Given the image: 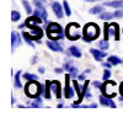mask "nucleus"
I'll return each mask as SVG.
<instances>
[{
    "mask_svg": "<svg viewBox=\"0 0 123 118\" xmlns=\"http://www.w3.org/2000/svg\"><path fill=\"white\" fill-rule=\"evenodd\" d=\"M100 36V27L96 24H86L83 28V41L89 43L92 42L94 39H96Z\"/></svg>",
    "mask_w": 123,
    "mask_h": 118,
    "instance_id": "1",
    "label": "nucleus"
},
{
    "mask_svg": "<svg viewBox=\"0 0 123 118\" xmlns=\"http://www.w3.org/2000/svg\"><path fill=\"white\" fill-rule=\"evenodd\" d=\"M47 35L50 39L53 41H58V39H63L64 38V32H63V27L57 22H48L47 25Z\"/></svg>",
    "mask_w": 123,
    "mask_h": 118,
    "instance_id": "2",
    "label": "nucleus"
},
{
    "mask_svg": "<svg viewBox=\"0 0 123 118\" xmlns=\"http://www.w3.org/2000/svg\"><path fill=\"white\" fill-rule=\"evenodd\" d=\"M25 92L28 97L36 98L37 96H41V92H42V85L38 84L37 80H31L25 86Z\"/></svg>",
    "mask_w": 123,
    "mask_h": 118,
    "instance_id": "3",
    "label": "nucleus"
},
{
    "mask_svg": "<svg viewBox=\"0 0 123 118\" xmlns=\"http://www.w3.org/2000/svg\"><path fill=\"white\" fill-rule=\"evenodd\" d=\"M65 35L70 41H76V39H79L80 37H83V31H81V27L78 24L71 22L67 26Z\"/></svg>",
    "mask_w": 123,
    "mask_h": 118,
    "instance_id": "4",
    "label": "nucleus"
},
{
    "mask_svg": "<svg viewBox=\"0 0 123 118\" xmlns=\"http://www.w3.org/2000/svg\"><path fill=\"white\" fill-rule=\"evenodd\" d=\"M70 79H71V75L68 74L65 76V87H64V97H67V98L74 97V92H75L74 86L71 87V85H70Z\"/></svg>",
    "mask_w": 123,
    "mask_h": 118,
    "instance_id": "5",
    "label": "nucleus"
},
{
    "mask_svg": "<svg viewBox=\"0 0 123 118\" xmlns=\"http://www.w3.org/2000/svg\"><path fill=\"white\" fill-rule=\"evenodd\" d=\"M21 44H22V38L18 35V32H16V31L11 32V51L15 52V49Z\"/></svg>",
    "mask_w": 123,
    "mask_h": 118,
    "instance_id": "6",
    "label": "nucleus"
},
{
    "mask_svg": "<svg viewBox=\"0 0 123 118\" xmlns=\"http://www.w3.org/2000/svg\"><path fill=\"white\" fill-rule=\"evenodd\" d=\"M52 10H53V12L55 14V16H57L58 18H63V16L65 15L64 6L62 5L60 3H58V1L52 3Z\"/></svg>",
    "mask_w": 123,
    "mask_h": 118,
    "instance_id": "7",
    "label": "nucleus"
},
{
    "mask_svg": "<svg viewBox=\"0 0 123 118\" xmlns=\"http://www.w3.org/2000/svg\"><path fill=\"white\" fill-rule=\"evenodd\" d=\"M47 46H48V48L50 49V51H53V52H58V53H63L64 52L63 47L60 46V43L58 41L49 39V41H47Z\"/></svg>",
    "mask_w": 123,
    "mask_h": 118,
    "instance_id": "8",
    "label": "nucleus"
},
{
    "mask_svg": "<svg viewBox=\"0 0 123 118\" xmlns=\"http://www.w3.org/2000/svg\"><path fill=\"white\" fill-rule=\"evenodd\" d=\"M108 33L111 37H115V39H119V26L118 24H115V22H112L108 25Z\"/></svg>",
    "mask_w": 123,
    "mask_h": 118,
    "instance_id": "9",
    "label": "nucleus"
},
{
    "mask_svg": "<svg viewBox=\"0 0 123 118\" xmlns=\"http://www.w3.org/2000/svg\"><path fill=\"white\" fill-rule=\"evenodd\" d=\"M31 36H32L33 41H39V38L43 36V30L38 26H31Z\"/></svg>",
    "mask_w": 123,
    "mask_h": 118,
    "instance_id": "10",
    "label": "nucleus"
},
{
    "mask_svg": "<svg viewBox=\"0 0 123 118\" xmlns=\"http://www.w3.org/2000/svg\"><path fill=\"white\" fill-rule=\"evenodd\" d=\"M33 15L38 16L43 20L44 22H47V18H48V12H47V10L44 9V6H39V7H36L33 10Z\"/></svg>",
    "mask_w": 123,
    "mask_h": 118,
    "instance_id": "11",
    "label": "nucleus"
},
{
    "mask_svg": "<svg viewBox=\"0 0 123 118\" xmlns=\"http://www.w3.org/2000/svg\"><path fill=\"white\" fill-rule=\"evenodd\" d=\"M90 53L94 55L95 60H97V62H101L102 59H104V58L107 55L105 51H102V49H94V48L90 49Z\"/></svg>",
    "mask_w": 123,
    "mask_h": 118,
    "instance_id": "12",
    "label": "nucleus"
},
{
    "mask_svg": "<svg viewBox=\"0 0 123 118\" xmlns=\"http://www.w3.org/2000/svg\"><path fill=\"white\" fill-rule=\"evenodd\" d=\"M52 92L55 95L57 98H62V84L57 80L52 81Z\"/></svg>",
    "mask_w": 123,
    "mask_h": 118,
    "instance_id": "13",
    "label": "nucleus"
},
{
    "mask_svg": "<svg viewBox=\"0 0 123 118\" xmlns=\"http://www.w3.org/2000/svg\"><path fill=\"white\" fill-rule=\"evenodd\" d=\"M100 103L104 105V106H110L111 108H116V103L113 102L112 97H107L105 95H101L100 96Z\"/></svg>",
    "mask_w": 123,
    "mask_h": 118,
    "instance_id": "14",
    "label": "nucleus"
},
{
    "mask_svg": "<svg viewBox=\"0 0 123 118\" xmlns=\"http://www.w3.org/2000/svg\"><path fill=\"white\" fill-rule=\"evenodd\" d=\"M73 86H74L75 91H76V94H78V96H79L78 101H75L74 103L79 105V103H80L81 101H83V98H85V97H84V92H83V90H81V87L79 86V83H78L76 80H73Z\"/></svg>",
    "mask_w": 123,
    "mask_h": 118,
    "instance_id": "15",
    "label": "nucleus"
},
{
    "mask_svg": "<svg viewBox=\"0 0 123 118\" xmlns=\"http://www.w3.org/2000/svg\"><path fill=\"white\" fill-rule=\"evenodd\" d=\"M42 22H44L41 17H38V16H36V15H33V16H30L27 20H26V25L28 26V27H31V26H36V25H38V24H42Z\"/></svg>",
    "mask_w": 123,
    "mask_h": 118,
    "instance_id": "16",
    "label": "nucleus"
},
{
    "mask_svg": "<svg viewBox=\"0 0 123 118\" xmlns=\"http://www.w3.org/2000/svg\"><path fill=\"white\" fill-rule=\"evenodd\" d=\"M64 69L68 70V73L71 75V77H78V68H74L73 65H71V63H65Z\"/></svg>",
    "mask_w": 123,
    "mask_h": 118,
    "instance_id": "17",
    "label": "nucleus"
},
{
    "mask_svg": "<svg viewBox=\"0 0 123 118\" xmlns=\"http://www.w3.org/2000/svg\"><path fill=\"white\" fill-rule=\"evenodd\" d=\"M105 6L115 7V9H123V0H112V1H106Z\"/></svg>",
    "mask_w": 123,
    "mask_h": 118,
    "instance_id": "18",
    "label": "nucleus"
},
{
    "mask_svg": "<svg viewBox=\"0 0 123 118\" xmlns=\"http://www.w3.org/2000/svg\"><path fill=\"white\" fill-rule=\"evenodd\" d=\"M50 91H52V81L47 80L44 85V97L47 100H50Z\"/></svg>",
    "mask_w": 123,
    "mask_h": 118,
    "instance_id": "19",
    "label": "nucleus"
},
{
    "mask_svg": "<svg viewBox=\"0 0 123 118\" xmlns=\"http://www.w3.org/2000/svg\"><path fill=\"white\" fill-rule=\"evenodd\" d=\"M22 37L25 39V42L30 46V47H32L35 48V43H33V38L32 36H31V33H27V32H22Z\"/></svg>",
    "mask_w": 123,
    "mask_h": 118,
    "instance_id": "20",
    "label": "nucleus"
},
{
    "mask_svg": "<svg viewBox=\"0 0 123 118\" xmlns=\"http://www.w3.org/2000/svg\"><path fill=\"white\" fill-rule=\"evenodd\" d=\"M21 74H22V73L18 70V71L15 74V76H14V77H15V80H14V85H15V87H16V88H21V87H22V84H21Z\"/></svg>",
    "mask_w": 123,
    "mask_h": 118,
    "instance_id": "21",
    "label": "nucleus"
},
{
    "mask_svg": "<svg viewBox=\"0 0 123 118\" xmlns=\"http://www.w3.org/2000/svg\"><path fill=\"white\" fill-rule=\"evenodd\" d=\"M104 10H105V7L102 6V5H96L94 7H91L89 10V12L90 14H94V15H100L101 12H104Z\"/></svg>",
    "mask_w": 123,
    "mask_h": 118,
    "instance_id": "22",
    "label": "nucleus"
},
{
    "mask_svg": "<svg viewBox=\"0 0 123 118\" xmlns=\"http://www.w3.org/2000/svg\"><path fill=\"white\" fill-rule=\"evenodd\" d=\"M69 53L73 55V57H75V58H80V57H81V51H80L76 46H71V47L69 48Z\"/></svg>",
    "mask_w": 123,
    "mask_h": 118,
    "instance_id": "23",
    "label": "nucleus"
},
{
    "mask_svg": "<svg viewBox=\"0 0 123 118\" xmlns=\"http://www.w3.org/2000/svg\"><path fill=\"white\" fill-rule=\"evenodd\" d=\"M107 60H108L112 65H118V64H122V63H123L122 59L118 58V57H116V55H110V57L107 58Z\"/></svg>",
    "mask_w": 123,
    "mask_h": 118,
    "instance_id": "24",
    "label": "nucleus"
},
{
    "mask_svg": "<svg viewBox=\"0 0 123 118\" xmlns=\"http://www.w3.org/2000/svg\"><path fill=\"white\" fill-rule=\"evenodd\" d=\"M98 16H100L101 20H104V21H110L111 18L115 17V14H112V12H105L104 11V12H101Z\"/></svg>",
    "mask_w": 123,
    "mask_h": 118,
    "instance_id": "25",
    "label": "nucleus"
},
{
    "mask_svg": "<svg viewBox=\"0 0 123 118\" xmlns=\"http://www.w3.org/2000/svg\"><path fill=\"white\" fill-rule=\"evenodd\" d=\"M98 48L102 49V51H107V49L110 48V43H108V39H101V41H98Z\"/></svg>",
    "mask_w": 123,
    "mask_h": 118,
    "instance_id": "26",
    "label": "nucleus"
},
{
    "mask_svg": "<svg viewBox=\"0 0 123 118\" xmlns=\"http://www.w3.org/2000/svg\"><path fill=\"white\" fill-rule=\"evenodd\" d=\"M22 77L27 81H31V80H38V76L36 74H31V73H25L22 75Z\"/></svg>",
    "mask_w": 123,
    "mask_h": 118,
    "instance_id": "27",
    "label": "nucleus"
},
{
    "mask_svg": "<svg viewBox=\"0 0 123 118\" xmlns=\"http://www.w3.org/2000/svg\"><path fill=\"white\" fill-rule=\"evenodd\" d=\"M31 107H35V108H38V107H42V98L39 96H37L35 98V101L31 102Z\"/></svg>",
    "mask_w": 123,
    "mask_h": 118,
    "instance_id": "28",
    "label": "nucleus"
},
{
    "mask_svg": "<svg viewBox=\"0 0 123 118\" xmlns=\"http://www.w3.org/2000/svg\"><path fill=\"white\" fill-rule=\"evenodd\" d=\"M22 5H24V7H25V10H26V12L28 14V15H31L33 11H32V5H31L27 0H22Z\"/></svg>",
    "mask_w": 123,
    "mask_h": 118,
    "instance_id": "29",
    "label": "nucleus"
},
{
    "mask_svg": "<svg viewBox=\"0 0 123 118\" xmlns=\"http://www.w3.org/2000/svg\"><path fill=\"white\" fill-rule=\"evenodd\" d=\"M20 18H21V14H20L18 11H16V10H14V11L11 12V20L14 22H16V21H18Z\"/></svg>",
    "mask_w": 123,
    "mask_h": 118,
    "instance_id": "30",
    "label": "nucleus"
},
{
    "mask_svg": "<svg viewBox=\"0 0 123 118\" xmlns=\"http://www.w3.org/2000/svg\"><path fill=\"white\" fill-rule=\"evenodd\" d=\"M63 6H64V11H65V15L67 16H71V9H70V6H69V4H68V1H63Z\"/></svg>",
    "mask_w": 123,
    "mask_h": 118,
    "instance_id": "31",
    "label": "nucleus"
},
{
    "mask_svg": "<svg viewBox=\"0 0 123 118\" xmlns=\"http://www.w3.org/2000/svg\"><path fill=\"white\" fill-rule=\"evenodd\" d=\"M32 4H33L36 7L44 6V5H46V0H32Z\"/></svg>",
    "mask_w": 123,
    "mask_h": 118,
    "instance_id": "32",
    "label": "nucleus"
},
{
    "mask_svg": "<svg viewBox=\"0 0 123 118\" xmlns=\"http://www.w3.org/2000/svg\"><path fill=\"white\" fill-rule=\"evenodd\" d=\"M102 79H104L105 81H107V80H110V79H111V70H110V69H105Z\"/></svg>",
    "mask_w": 123,
    "mask_h": 118,
    "instance_id": "33",
    "label": "nucleus"
},
{
    "mask_svg": "<svg viewBox=\"0 0 123 118\" xmlns=\"http://www.w3.org/2000/svg\"><path fill=\"white\" fill-rule=\"evenodd\" d=\"M113 14H115V17H117V18L123 17V9H117Z\"/></svg>",
    "mask_w": 123,
    "mask_h": 118,
    "instance_id": "34",
    "label": "nucleus"
},
{
    "mask_svg": "<svg viewBox=\"0 0 123 118\" xmlns=\"http://www.w3.org/2000/svg\"><path fill=\"white\" fill-rule=\"evenodd\" d=\"M85 73H83V74H80V75H78V80L79 81H85Z\"/></svg>",
    "mask_w": 123,
    "mask_h": 118,
    "instance_id": "35",
    "label": "nucleus"
},
{
    "mask_svg": "<svg viewBox=\"0 0 123 118\" xmlns=\"http://www.w3.org/2000/svg\"><path fill=\"white\" fill-rule=\"evenodd\" d=\"M92 85H94L96 88H101V87H102V84H101L100 81H94V83H92Z\"/></svg>",
    "mask_w": 123,
    "mask_h": 118,
    "instance_id": "36",
    "label": "nucleus"
},
{
    "mask_svg": "<svg viewBox=\"0 0 123 118\" xmlns=\"http://www.w3.org/2000/svg\"><path fill=\"white\" fill-rule=\"evenodd\" d=\"M102 66L106 68V69H108V68H111V66H112V64H111L110 62H107V63H104V64H102Z\"/></svg>",
    "mask_w": 123,
    "mask_h": 118,
    "instance_id": "37",
    "label": "nucleus"
},
{
    "mask_svg": "<svg viewBox=\"0 0 123 118\" xmlns=\"http://www.w3.org/2000/svg\"><path fill=\"white\" fill-rule=\"evenodd\" d=\"M54 71H55L57 74H62V73H63V68H55Z\"/></svg>",
    "mask_w": 123,
    "mask_h": 118,
    "instance_id": "38",
    "label": "nucleus"
},
{
    "mask_svg": "<svg viewBox=\"0 0 123 118\" xmlns=\"http://www.w3.org/2000/svg\"><path fill=\"white\" fill-rule=\"evenodd\" d=\"M119 92H121V95L123 96V81H122L121 85H119Z\"/></svg>",
    "mask_w": 123,
    "mask_h": 118,
    "instance_id": "39",
    "label": "nucleus"
},
{
    "mask_svg": "<svg viewBox=\"0 0 123 118\" xmlns=\"http://www.w3.org/2000/svg\"><path fill=\"white\" fill-rule=\"evenodd\" d=\"M38 71H39L41 74H43V73H44V68H43V66H41V68H38Z\"/></svg>",
    "mask_w": 123,
    "mask_h": 118,
    "instance_id": "40",
    "label": "nucleus"
},
{
    "mask_svg": "<svg viewBox=\"0 0 123 118\" xmlns=\"http://www.w3.org/2000/svg\"><path fill=\"white\" fill-rule=\"evenodd\" d=\"M26 26H27V25H26V22H25V24H21V25H20V26H18V28H20V30H22V28H25Z\"/></svg>",
    "mask_w": 123,
    "mask_h": 118,
    "instance_id": "41",
    "label": "nucleus"
},
{
    "mask_svg": "<svg viewBox=\"0 0 123 118\" xmlns=\"http://www.w3.org/2000/svg\"><path fill=\"white\" fill-rule=\"evenodd\" d=\"M87 3H95V1H101V0H85Z\"/></svg>",
    "mask_w": 123,
    "mask_h": 118,
    "instance_id": "42",
    "label": "nucleus"
},
{
    "mask_svg": "<svg viewBox=\"0 0 123 118\" xmlns=\"http://www.w3.org/2000/svg\"><path fill=\"white\" fill-rule=\"evenodd\" d=\"M89 107H90V108H96V107H97V105H96V103H92V105H90Z\"/></svg>",
    "mask_w": 123,
    "mask_h": 118,
    "instance_id": "43",
    "label": "nucleus"
},
{
    "mask_svg": "<svg viewBox=\"0 0 123 118\" xmlns=\"http://www.w3.org/2000/svg\"><path fill=\"white\" fill-rule=\"evenodd\" d=\"M37 62V57H33V60H32V63H36Z\"/></svg>",
    "mask_w": 123,
    "mask_h": 118,
    "instance_id": "44",
    "label": "nucleus"
},
{
    "mask_svg": "<svg viewBox=\"0 0 123 118\" xmlns=\"http://www.w3.org/2000/svg\"><path fill=\"white\" fill-rule=\"evenodd\" d=\"M15 102H16V101H15V98H14V96H12V98H11V103H12V105H14V103H15Z\"/></svg>",
    "mask_w": 123,
    "mask_h": 118,
    "instance_id": "45",
    "label": "nucleus"
},
{
    "mask_svg": "<svg viewBox=\"0 0 123 118\" xmlns=\"http://www.w3.org/2000/svg\"><path fill=\"white\" fill-rule=\"evenodd\" d=\"M91 71V69H87V70H85V74H89Z\"/></svg>",
    "mask_w": 123,
    "mask_h": 118,
    "instance_id": "46",
    "label": "nucleus"
},
{
    "mask_svg": "<svg viewBox=\"0 0 123 118\" xmlns=\"http://www.w3.org/2000/svg\"><path fill=\"white\" fill-rule=\"evenodd\" d=\"M63 106H64L63 103H59V105H58V108H62V107H63Z\"/></svg>",
    "mask_w": 123,
    "mask_h": 118,
    "instance_id": "47",
    "label": "nucleus"
}]
</instances>
